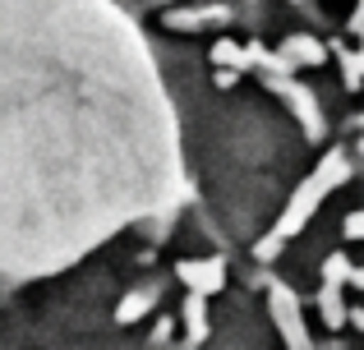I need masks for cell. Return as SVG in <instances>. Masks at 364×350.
I'll use <instances>...</instances> for the list:
<instances>
[{
	"label": "cell",
	"mask_w": 364,
	"mask_h": 350,
	"mask_svg": "<svg viewBox=\"0 0 364 350\" xmlns=\"http://www.w3.org/2000/svg\"><path fill=\"white\" fill-rule=\"evenodd\" d=\"M272 305H277V318H282V327H286V346H291V350H314L309 341H304V327H300V314H295L291 290H277Z\"/></svg>",
	"instance_id": "1"
},
{
	"label": "cell",
	"mask_w": 364,
	"mask_h": 350,
	"mask_svg": "<svg viewBox=\"0 0 364 350\" xmlns=\"http://www.w3.org/2000/svg\"><path fill=\"white\" fill-rule=\"evenodd\" d=\"M148 305H152V295H134V300H124V305H120V323H134V318H139Z\"/></svg>",
	"instance_id": "2"
},
{
	"label": "cell",
	"mask_w": 364,
	"mask_h": 350,
	"mask_svg": "<svg viewBox=\"0 0 364 350\" xmlns=\"http://www.w3.org/2000/svg\"><path fill=\"white\" fill-rule=\"evenodd\" d=\"M350 235H364V217H350V226H346Z\"/></svg>",
	"instance_id": "3"
}]
</instances>
